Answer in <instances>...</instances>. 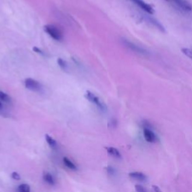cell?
<instances>
[{"label": "cell", "instance_id": "30bf717a", "mask_svg": "<svg viewBox=\"0 0 192 192\" xmlns=\"http://www.w3.org/2000/svg\"><path fill=\"white\" fill-rule=\"evenodd\" d=\"M43 178H44V180L47 183H48L51 185H54L55 184V181H54V179L53 177V176L51 175L49 173H44V176H43Z\"/></svg>", "mask_w": 192, "mask_h": 192}, {"label": "cell", "instance_id": "277c9868", "mask_svg": "<svg viewBox=\"0 0 192 192\" xmlns=\"http://www.w3.org/2000/svg\"><path fill=\"white\" fill-rule=\"evenodd\" d=\"M167 2H171L174 4L182 10H184L186 11H190L192 10V6L190 3L186 0H165Z\"/></svg>", "mask_w": 192, "mask_h": 192}, {"label": "cell", "instance_id": "2e32d148", "mask_svg": "<svg viewBox=\"0 0 192 192\" xmlns=\"http://www.w3.org/2000/svg\"><path fill=\"white\" fill-rule=\"evenodd\" d=\"M182 52L186 57H188L189 59H191L192 60V49H191V48H182Z\"/></svg>", "mask_w": 192, "mask_h": 192}, {"label": "cell", "instance_id": "9c48e42d", "mask_svg": "<svg viewBox=\"0 0 192 192\" xmlns=\"http://www.w3.org/2000/svg\"><path fill=\"white\" fill-rule=\"evenodd\" d=\"M106 150H107L108 154L112 156L113 157L117 158V159H120L121 158V153H119V151L117 149L114 148V147H106Z\"/></svg>", "mask_w": 192, "mask_h": 192}, {"label": "cell", "instance_id": "8992f818", "mask_svg": "<svg viewBox=\"0 0 192 192\" xmlns=\"http://www.w3.org/2000/svg\"><path fill=\"white\" fill-rule=\"evenodd\" d=\"M135 5H137V6L140 7L142 10L147 12L149 14H153L155 13L154 9L153 7L149 4L146 3L145 2H143V0H131Z\"/></svg>", "mask_w": 192, "mask_h": 192}, {"label": "cell", "instance_id": "ba28073f", "mask_svg": "<svg viewBox=\"0 0 192 192\" xmlns=\"http://www.w3.org/2000/svg\"><path fill=\"white\" fill-rule=\"evenodd\" d=\"M124 44H125V46H127L128 48H130L131 50H132V51H134V52L138 53V54H147V51H144L143 49H142L141 47L135 45V44H134L133 43L130 42V41L124 40Z\"/></svg>", "mask_w": 192, "mask_h": 192}, {"label": "cell", "instance_id": "8fae6325", "mask_svg": "<svg viewBox=\"0 0 192 192\" xmlns=\"http://www.w3.org/2000/svg\"><path fill=\"white\" fill-rule=\"evenodd\" d=\"M63 163H64L65 165L68 168H69V169L73 170H75L77 169V167L75 166L74 164L71 161L69 160L68 158H63Z\"/></svg>", "mask_w": 192, "mask_h": 192}, {"label": "cell", "instance_id": "e0dca14e", "mask_svg": "<svg viewBox=\"0 0 192 192\" xmlns=\"http://www.w3.org/2000/svg\"><path fill=\"white\" fill-rule=\"evenodd\" d=\"M135 189L136 191H137V192H148L145 188L143 187V186L140 185H135Z\"/></svg>", "mask_w": 192, "mask_h": 192}, {"label": "cell", "instance_id": "d6986e66", "mask_svg": "<svg viewBox=\"0 0 192 192\" xmlns=\"http://www.w3.org/2000/svg\"><path fill=\"white\" fill-rule=\"evenodd\" d=\"M152 191L153 192H161V189L159 188L158 186L153 185V188H152Z\"/></svg>", "mask_w": 192, "mask_h": 192}, {"label": "cell", "instance_id": "ffe728a7", "mask_svg": "<svg viewBox=\"0 0 192 192\" xmlns=\"http://www.w3.org/2000/svg\"><path fill=\"white\" fill-rule=\"evenodd\" d=\"M107 170L109 174H113L115 173L114 169H113V167H108L107 168Z\"/></svg>", "mask_w": 192, "mask_h": 192}, {"label": "cell", "instance_id": "5bb4252c", "mask_svg": "<svg viewBox=\"0 0 192 192\" xmlns=\"http://www.w3.org/2000/svg\"><path fill=\"white\" fill-rule=\"evenodd\" d=\"M19 192H30V187L27 184H21L18 187Z\"/></svg>", "mask_w": 192, "mask_h": 192}, {"label": "cell", "instance_id": "7402d4cb", "mask_svg": "<svg viewBox=\"0 0 192 192\" xmlns=\"http://www.w3.org/2000/svg\"><path fill=\"white\" fill-rule=\"evenodd\" d=\"M2 103H1V101H0V108L2 107Z\"/></svg>", "mask_w": 192, "mask_h": 192}, {"label": "cell", "instance_id": "7c38bea8", "mask_svg": "<svg viewBox=\"0 0 192 192\" xmlns=\"http://www.w3.org/2000/svg\"><path fill=\"white\" fill-rule=\"evenodd\" d=\"M45 139H46V141L47 142V143H48L51 147H54L57 146V141H56L53 137H51V136L48 135V134H46Z\"/></svg>", "mask_w": 192, "mask_h": 192}, {"label": "cell", "instance_id": "5b68a950", "mask_svg": "<svg viewBox=\"0 0 192 192\" xmlns=\"http://www.w3.org/2000/svg\"><path fill=\"white\" fill-rule=\"evenodd\" d=\"M143 136L145 140L149 143H156L159 141V137L150 128H144Z\"/></svg>", "mask_w": 192, "mask_h": 192}, {"label": "cell", "instance_id": "9a60e30c", "mask_svg": "<svg viewBox=\"0 0 192 192\" xmlns=\"http://www.w3.org/2000/svg\"><path fill=\"white\" fill-rule=\"evenodd\" d=\"M0 100L2 101H5V102H10L11 101V98L6 93L0 91Z\"/></svg>", "mask_w": 192, "mask_h": 192}, {"label": "cell", "instance_id": "4fadbf2b", "mask_svg": "<svg viewBox=\"0 0 192 192\" xmlns=\"http://www.w3.org/2000/svg\"><path fill=\"white\" fill-rule=\"evenodd\" d=\"M57 63H58L59 66H60V67L61 68L63 69V70L67 71L68 64L64 60H63V59H61V58H59L58 60H57Z\"/></svg>", "mask_w": 192, "mask_h": 192}, {"label": "cell", "instance_id": "6da1fadb", "mask_svg": "<svg viewBox=\"0 0 192 192\" xmlns=\"http://www.w3.org/2000/svg\"><path fill=\"white\" fill-rule=\"evenodd\" d=\"M44 29L51 38L56 41H62L63 38V34L60 28L53 24H48L44 26Z\"/></svg>", "mask_w": 192, "mask_h": 192}, {"label": "cell", "instance_id": "ac0fdd59", "mask_svg": "<svg viewBox=\"0 0 192 192\" xmlns=\"http://www.w3.org/2000/svg\"><path fill=\"white\" fill-rule=\"evenodd\" d=\"M11 178H12L13 179L17 180V181H18V180L20 179V176L18 173L14 172L11 173Z\"/></svg>", "mask_w": 192, "mask_h": 192}, {"label": "cell", "instance_id": "3957f363", "mask_svg": "<svg viewBox=\"0 0 192 192\" xmlns=\"http://www.w3.org/2000/svg\"><path fill=\"white\" fill-rule=\"evenodd\" d=\"M25 86L28 89L34 92H39L41 89V86L38 81L32 79V78H27L25 80Z\"/></svg>", "mask_w": 192, "mask_h": 192}, {"label": "cell", "instance_id": "52a82bcc", "mask_svg": "<svg viewBox=\"0 0 192 192\" xmlns=\"http://www.w3.org/2000/svg\"><path fill=\"white\" fill-rule=\"evenodd\" d=\"M129 177L131 179H132L136 180V181H138V182H146L147 180V176L141 172L130 173Z\"/></svg>", "mask_w": 192, "mask_h": 192}, {"label": "cell", "instance_id": "44dd1931", "mask_svg": "<svg viewBox=\"0 0 192 192\" xmlns=\"http://www.w3.org/2000/svg\"><path fill=\"white\" fill-rule=\"evenodd\" d=\"M33 51H35V53H38V54H44V53H43V51H41V50L38 49V47H33Z\"/></svg>", "mask_w": 192, "mask_h": 192}, {"label": "cell", "instance_id": "7a4b0ae2", "mask_svg": "<svg viewBox=\"0 0 192 192\" xmlns=\"http://www.w3.org/2000/svg\"><path fill=\"white\" fill-rule=\"evenodd\" d=\"M85 97L88 101H89L92 104H95L101 110H102V111H106L107 110V106H106V104L98 97H97L94 93L92 92L86 91V92L85 94Z\"/></svg>", "mask_w": 192, "mask_h": 192}]
</instances>
